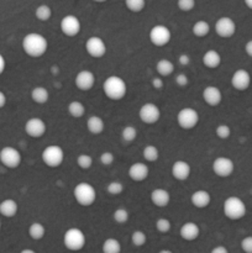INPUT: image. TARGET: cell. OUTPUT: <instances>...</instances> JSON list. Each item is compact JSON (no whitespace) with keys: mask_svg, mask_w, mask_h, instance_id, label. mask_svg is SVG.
Masks as SVG:
<instances>
[{"mask_svg":"<svg viewBox=\"0 0 252 253\" xmlns=\"http://www.w3.org/2000/svg\"><path fill=\"white\" fill-rule=\"evenodd\" d=\"M179 235L184 241L192 242L195 241V240L200 236V229L195 222H185V224H183L182 227H180Z\"/></svg>","mask_w":252,"mask_h":253,"instance_id":"obj_22","label":"cell"},{"mask_svg":"<svg viewBox=\"0 0 252 253\" xmlns=\"http://www.w3.org/2000/svg\"><path fill=\"white\" fill-rule=\"evenodd\" d=\"M156 72L160 77H169L174 72V64L167 58H162L156 63Z\"/></svg>","mask_w":252,"mask_h":253,"instance_id":"obj_27","label":"cell"},{"mask_svg":"<svg viewBox=\"0 0 252 253\" xmlns=\"http://www.w3.org/2000/svg\"><path fill=\"white\" fill-rule=\"evenodd\" d=\"M93 157L90 155H86V153H82L77 157V165L81 169L84 170H88L90 169L91 166H93Z\"/></svg>","mask_w":252,"mask_h":253,"instance_id":"obj_38","label":"cell"},{"mask_svg":"<svg viewBox=\"0 0 252 253\" xmlns=\"http://www.w3.org/2000/svg\"><path fill=\"white\" fill-rule=\"evenodd\" d=\"M245 52H246L247 56L252 58V40L246 42V44H245Z\"/></svg>","mask_w":252,"mask_h":253,"instance_id":"obj_49","label":"cell"},{"mask_svg":"<svg viewBox=\"0 0 252 253\" xmlns=\"http://www.w3.org/2000/svg\"><path fill=\"white\" fill-rule=\"evenodd\" d=\"M151 203L157 208H166L170 203V194L163 188H156L150 195Z\"/></svg>","mask_w":252,"mask_h":253,"instance_id":"obj_21","label":"cell"},{"mask_svg":"<svg viewBox=\"0 0 252 253\" xmlns=\"http://www.w3.org/2000/svg\"><path fill=\"white\" fill-rule=\"evenodd\" d=\"M22 49L31 58H40L44 56L48 49V41L43 35L31 32V34H27L22 40Z\"/></svg>","mask_w":252,"mask_h":253,"instance_id":"obj_1","label":"cell"},{"mask_svg":"<svg viewBox=\"0 0 252 253\" xmlns=\"http://www.w3.org/2000/svg\"><path fill=\"white\" fill-rule=\"evenodd\" d=\"M103 253H121V244L119 240L114 237H109L101 245Z\"/></svg>","mask_w":252,"mask_h":253,"instance_id":"obj_31","label":"cell"},{"mask_svg":"<svg viewBox=\"0 0 252 253\" xmlns=\"http://www.w3.org/2000/svg\"><path fill=\"white\" fill-rule=\"evenodd\" d=\"M113 219L116 224L124 225L128 221V219H130V212H128V210L125 209V208H118V209L114 211Z\"/></svg>","mask_w":252,"mask_h":253,"instance_id":"obj_35","label":"cell"},{"mask_svg":"<svg viewBox=\"0 0 252 253\" xmlns=\"http://www.w3.org/2000/svg\"><path fill=\"white\" fill-rule=\"evenodd\" d=\"M31 99L34 103L39 104V105H43L48 101L49 91L44 86H35L31 90Z\"/></svg>","mask_w":252,"mask_h":253,"instance_id":"obj_28","label":"cell"},{"mask_svg":"<svg viewBox=\"0 0 252 253\" xmlns=\"http://www.w3.org/2000/svg\"><path fill=\"white\" fill-rule=\"evenodd\" d=\"M199 123V114L193 108H183L177 114V124L183 130H192Z\"/></svg>","mask_w":252,"mask_h":253,"instance_id":"obj_8","label":"cell"},{"mask_svg":"<svg viewBox=\"0 0 252 253\" xmlns=\"http://www.w3.org/2000/svg\"><path fill=\"white\" fill-rule=\"evenodd\" d=\"M136 137H137V128L133 126H125L121 131V138L125 143H131Z\"/></svg>","mask_w":252,"mask_h":253,"instance_id":"obj_36","label":"cell"},{"mask_svg":"<svg viewBox=\"0 0 252 253\" xmlns=\"http://www.w3.org/2000/svg\"><path fill=\"white\" fill-rule=\"evenodd\" d=\"M172 229V222L167 219V217H160L156 221V230L160 234H168Z\"/></svg>","mask_w":252,"mask_h":253,"instance_id":"obj_39","label":"cell"},{"mask_svg":"<svg viewBox=\"0 0 252 253\" xmlns=\"http://www.w3.org/2000/svg\"><path fill=\"white\" fill-rule=\"evenodd\" d=\"M222 211H224V215L227 219L232 220V221H237V220H241L246 215L247 208L241 198L232 195V197L225 199L224 205H222Z\"/></svg>","mask_w":252,"mask_h":253,"instance_id":"obj_3","label":"cell"},{"mask_svg":"<svg viewBox=\"0 0 252 253\" xmlns=\"http://www.w3.org/2000/svg\"><path fill=\"white\" fill-rule=\"evenodd\" d=\"M46 235V227L41 222H32L29 227V236L35 241H40Z\"/></svg>","mask_w":252,"mask_h":253,"instance_id":"obj_30","label":"cell"},{"mask_svg":"<svg viewBox=\"0 0 252 253\" xmlns=\"http://www.w3.org/2000/svg\"><path fill=\"white\" fill-rule=\"evenodd\" d=\"M17 210H19V205L15 200L12 199H5L0 203V215L4 217H14L17 214Z\"/></svg>","mask_w":252,"mask_h":253,"instance_id":"obj_26","label":"cell"},{"mask_svg":"<svg viewBox=\"0 0 252 253\" xmlns=\"http://www.w3.org/2000/svg\"><path fill=\"white\" fill-rule=\"evenodd\" d=\"M190 203L194 208L197 209H205L210 205L211 203V195H210L209 192L207 190H197L192 194L190 197Z\"/></svg>","mask_w":252,"mask_h":253,"instance_id":"obj_23","label":"cell"},{"mask_svg":"<svg viewBox=\"0 0 252 253\" xmlns=\"http://www.w3.org/2000/svg\"><path fill=\"white\" fill-rule=\"evenodd\" d=\"M138 118L146 125H155L161 119V110L156 104L146 103L138 110Z\"/></svg>","mask_w":252,"mask_h":253,"instance_id":"obj_10","label":"cell"},{"mask_svg":"<svg viewBox=\"0 0 252 253\" xmlns=\"http://www.w3.org/2000/svg\"><path fill=\"white\" fill-rule=\"evenodd\" d=\"M178 9L182 10V11L188 12L192 11L195 7V0H178L177 1Z\"/></svg>","mask_w":252,"mask_h":253,"instance_id":"obj_43","label":"cell"},{"mask_svg":"<svg viewBox=\"0 0 252 253\" xmlns=\"http://www.w3.org/2000/svg\"><path fill=\"white\" fill-rule=\"evenodd\" d=\"M178 62H179L180 66H183V67L189 66V64H190V56H189V54H187V53L180 54V56L178 57Z\"/></svg>","mask_w":252,"mask_h":253,"instance_id":"obj_48","label":"cell"},{"mask_svg":"<svg viewBox=\"0 0 252 253\" xmlns=\"http://www.w3.org/2000/svg\"><path fill=\"white\" fill-rule=\"evenodd\" d=\"M192 32L195 37H199V39L208 36L210 32L209 22L205 21V20H199V21H197L193 25Z\"/></svg>","mask_w":252,"mask_h":253,"instance_id":"obj_29","label":"cell"},{"mask_svg":"<svg viewBox=\"0 0 252 253\" xmlns=\"http://www.w3.org/2000/svg\"><path fill=\"white\" fill-rule=\"evenodd\" d=\"M35 16H36L37 20H40V21L42 22L48 21L52 16V9L48 5H40V6H37V9L35 10Z\"/></svg>","mask_w":252,"mask_h":253,"instance_id":"obj_34","label":"cell"},{"mask_svg":"<svg viewBox=\"0 0 252 253\" xmlns=\"http://www.w3.org/2000/svg\"><path fill=\"white\" fill-rule=\"evenodd\" d=\"M244 1H245V5H246L250 10H252V0H244Z\"/></svg>","mask_w":252,"mask_h":253,"instance_id":"obj_53","label":"cell"},{"mask_svg":"<svg viewBox=\"0 0 252 253\" xmlns=\"http://www.w3.org/2000/svg\"><path fill=\"white\" fill-rule=\"evenodd\" d=\"M22 162V156L19 150L12 146H5L0 150V163L9 169H15Z\"/></svg>","mask_w":252,"mask_h":253,"instance_id":"obj_7","label":"cell"},{"mask_svg":"<svg viewBox=\"0 0 252 253\" xmlns=\"http://www.w3.org/2000/svg\"><path fill=\"white\" fill-rule=\"evenodd\" d=\"M146 242H147V236L143 231L141 230H136V231L132 232L131 235V244L135 247H142L145 246Z\"/></svg>","mask_w":252,"mask_h":253,"instance_id":"obj_37","label":"cell"},{"mask_svg":"<svg viewBox=\"0 0 252 253\" xmlns=\"http://www.w3.org/2000/svg\"><path fill=\"white\" fill-rule=\"evenodd\" d=\"M215 32L221 39H230L236 32V24L229 16H222L215 22Z\"/></svg>","mask_w":252,"mask_h":253,"instance_id":"obj_14","label":"cell"},{"mask_svg":"<svg viewBox=\"0 0 252 253\" xmlns=\"http://www.w3.org/2000/svg\"><path fill=\"white\" fill-rule=\"evenodd\" d=\"M6 105V95H5L4 91L0 90V109H2Z\"/></svg>","mask_w":252,"mask_h":253,"instance_id":"obj_52","label":"cell"},{"mask_svg":"<svg viewBox=\"0 0 252 253\" xmlns=\"http://www.w3.org/2000/svg\"><path fill=\"white\" fill-rule=\"evenodd\" d=\"M99 161H100V163L103 166H105V167H109V166L113 165L114 161H115V156H114L113 152L105 151V152H103L100 155V158H99Z\"/></svg>","mask_w":252,"mask_h":253,"instance_id":"obj_44","label":"cell"},{"mask_svg":"<svg viewBox=\"0 0 252 253\" xmlns=\"http://www.w3.org/2000/svg\"><path fill=\"white\" fill-rule=\"evenodd\" d=\"M86 128L91 135H100L105 130V123L100 116L91 115L86 120Z\"/></svg>","mask_w":252,"mask_h":253,"instance_id":"obj_25","label":"cell"},{"mask_svg":"<svg viewBox=\"0 0 252 253\" xmlns=\"http://www.w3.org/2000/svg\"><path fill=\"white\" fill-rule=\"evenodd\" d=\"M0 230H1V221H0Z\"/></svg>","mask_w":252,"mask_h":253,"instance_id":"obj_57","label":"cell"},{"mask_svg":"<svg viewBox=\"0 0 252 253\" xmlns=\"http://www.w3.org/2000/svg\"><path fill=\"white\" fill-rule=\"evenodd\" d=\"M215 133H216V136L220 140H227L231 136V128L226 124H220L215 128Z\"/></svg>","mask_w":252,"mask_h":253,"instance_id":"obj_41","label":"cell"},{"mask_svg":"<svg viewBox=\"0 0 252 253\" xmlns=\"http://www.w3.org/2000/svg\"><path fill=\"white\" fill-rule=\"evenodd\" d=\"M93 1H95V2H104V1H106V0H93Z\"/></svg>","mask_w":252,"mask_h":253,"instance_id":"obj_56","label":"cell"},{"mask_svg":"<svg viewBox=\"0 0 252 253\" xmlns=\"http://www.w3.org/2000/svg\"><path fill=\"white\" fill-rule=\"evenodd\" d=\"M142 157L146 162L153 163L156 161H158V158H160V151H158V148L156 146L147 145L142 150Z\"/></svg>","mask_w":252,"mask_h":253,"instance_id":"obj_33","label":"cell"},{"mask_svg":"<svg viewBox=\"0 0 252 253\" xmlns=\"http://www.w3.org/2000/svg\"><path fill=\"white\" fill-rule=\"evenodd\" d=\"M150 41L153 46L156 47H165L167 46L172 39V32L165 25H156L150 30Z\"/></svg>","mask_w":252,"mask_h":253,"instance_id":"obj_9","label":"cell"},{"mask_svg":"<svg viewBox=\"0 0 252 253\" xmlns=\"http://www.w3.org/2000/svg\"><path fill=\"white\" fill-rule=\"evenodd\" d=\"M42 162L49 168H57L63 163L64 151L61 146L49 145L42 151Z\"/></svg>","mask_w":252,"mask_h":253,"instance_id":"obj_6","label":"cell"},{"mask_svg":"<svg viewBox=\"0 0 252 253\" xmlns=\"http://www.w3.org/2000/svg\"><path fill=\"white\" fill-rule=\"evenodd\" d=\"M125 5L130 11L140 12L145 9L146 0H125Z\"/></svg>","mask_w":252,"mask_h":253,"instance_id":"obj_40","label":"cell"},{"mask_svg":"<svg viewBox=\"0 0 252 253\" xmlns=\"http://www.w3.org/2000/svg\"><path fill=\"white\" fill-rule=\"evenodd\" d=\"M151 84H152V86L156 90H161L165 86V82L162 81V77H155L152 82H151Z\"/></svg>","mask_w":252,"mask_h":253,"instance_id":"obj_47","label":"cell"},{"mask_svg":"<svg viewBox=\"0 0 252 253\" xmlns=\"http://www.w3.org/2000/svg\"><path fill=\"white\" fill-rule=\"evenodd\" d=\"M148 174H150V168L143 162L132 163L128 168V177L133 182H143V180L147 179Z\"/></svg>","mask_w":252,"mask_h":253,"instance_id":"obj_19","label":"cell"},{"mask_svg":"<svg viewBox=\"0 0 252 253\" xmlns=\"http://www.w3.org/2000/svg\"><path fill=\"white\" fill-rule=\"evenodd\" d=\"M86 239L84 232L78 227H71L63 235V245L68 251L78 252L84 249Z\"/></svg>","mask_w":252,"mask_h":253,"instance_id":"obj_5","label":"cell"},{"mask_svg":"<svg viewBox=\"0 0 252 253\" xmlns=\"http://www.w3.org/2000/svg\"><path fill=\"white\" fill-rule=\"evenodd\" d=\"M68 113L72 118L81 119L85 115V106L81 101H72L68 105Z\"/></svg>","mask_w":252,"mask_h":253,"instance_id":"obj_32","label":"cell"},{"mask_svg":"<svg viewBox=\"0 0 252 253\" xmlns=\"http://www.w3.org/2000/svg\"><path fill=\"white\" fill-rule=\"evenodd\" d=\"M170 173H172V177L175 180L184 182V180H187L190 177L192 167L185 161H175L172 165V168H170Z\"/></svg>","mask_w":252,"mask_h":253,"instance_id":"obj_20","label":"cell"},{"mask_svg":"<svg viewBox=\"0 0 252 253\" xmlns=\"http://www.w3.org/2000/svg\"><path fill=\"white\" fill-rule=\"evenodd\" d=\"M174 82H175V84H177L178 86L183 88V86H187L188 84H189V78H188L187 74L179 73V74H177V76H175Z\"/></svg>","mask_w":252,"mask_h":253,"instance_id":"obj_46","label":"cell"},{"mask_svg":"<svg viewBox=\"0 0 252 253\" xmlns=\"http://www.w3.org/2000/svg\"><path fill=\"white\" fill-rule=\"evenodd\" d=\"M20 253H36L34 251V250H30V249H25V250H22L21 252Z\"/></svg>","mask_w":252,"mask_h":253,"instance_id":"obj_54","label":"cell"},{"mask_svg":"<svg viewBox=\"0 0 252 253\" xmlns=\"http://www.w3.org/2000/svg\"><path fill=\"white\" fill-rule=\"evenodd\" d=\"M240 246L245 253H252V236H246L242 239Z\"/></svg>","mask_w":252,"mask_h":253,"instance_id":"obj_45","label":"cell"},{"mask_svg":"<svg viewBox=\"0 0 252 253\" xmlns=\"http://www.w3.org/2000/svg\"><path fill=\"white\" fill-rule=\"evenodd\" d=\"M73 197L81 207H91L96 200V190L91 184L85 182L78 183L73 189Z\"/></svg>","mask_w":252,"mask_h":253,"instance_id":"obj_4","label":"cell"},{"mask_svg":"<svg viewBox=\"0 0 252 253\" xmlns=\"http://www.w3.org/2000/svg\"><path fill=\"white\" fill-rule=\"evenodd\" d=\"M251 74L244 68H240L234 72L231 77V85L232 88L239 91H245L251 85Z\"/></svg>","mask_w":252,"mask_h":253,"instance_id":"obj_16","label":"cell"},{"mask_svg":"<svg viewBox=\"0 0 252 253\" xmlns=\"http://www.w3.org/2000/svg\"><path fill=\"white\" fill-rule=\"evenodd\" d=\"M211 168L214 174H216L217 177L227 178L234 173L235 163L231 158L221 156V157L215 158L214 162H212Z\"/></svg>","mask_w":252,"mask_h":253,"instance_id":"obj_11","label":"cell"},{"mask_svg":"<svg viewBox=\"0 0 252 253\" xmlns=\"http://www.w3.org/2000/svg\"><path fill=\"white\" fill-rule=\"evenodd\" d=\"M210 253H229V250L225 246H216L210 251Z\"/></svg>","mask_w":252,"mask_h":253,"instance_id":"obj_50","label":"cell"},{"mask_svg":"<svg viewBox=\"0 0 252 253\" xmlns=\"http://www.w3.org/2000/svg\"><path fill=\"white\" fill-rule=\"evenodd\" d=\"M5 68H6V62H5L4 56H2V54L0 53V76H1V74L4 73Z\"/></svg>","mask_w":252,"mask_h":253,"instance_id":"obj_51","label":"cell"},{"mask_svg":"<svg viewBox=\"0 0 252 253\" xmlns=\"http://www.w3.org/2000/svg\"><path fill=\"white\" fill-rule=\"evenodd\" d=\"M103 91L108 99L113 101H119L125 98L127 93V84L121 77L110 76L104 81Z\"/></svg>","mask_w":252,"mask_h":253,"instance_id":"obj_2","label":"cell"},{"mask_svg":"<svg viewBox=\"0 0 252 253\" xmlns=\"http://www.w3.org/2000/svg\"><path fill=\"white\" fill-rule=\"evenodd\" d=\"M158 253H173L170 250H162V251H160Z\"/></svg>","mask_w":252,"mask_h":253,"instance_id":"obj_55","label":"cell"},{"mask_svg":"<svg viewBox=\"0 0 252 253\" xmlns=\"http://www.w3.org/2000/svg\"><path fill=\"white\" fill-rule=\"evenodd\" d=\"M47 125L42 119L31 118L25 124V132L32 138H40L46 133Z\"/></svg>","mask_w":252,"mask_h":253,"instance_id":"obj_15","label":"cell"},{"mask_svg":"<svg viewBox=\"0 0 252 253\" xmlns=\"http://www.w3.org/2000/svg\"><path fill=\"white\" fill-rule=\"evenodd\" d=\"M74 84L82 91H89L95 85V76L89 69H83L79 72L74 79Z\"/></svg>","mask_w":252,"mask_h":253,"instance_id":"obj_17","label":"cell"},{"mask_svg":"<svg viewBox=\"0 0 252 253\" xmlns=\"http://www.w3.org/2000/svg\"><path fill=\"white\" fill-rule=\"evenodd\" d=\"M106 43L99 36H91L85 42V51L93 58H103L106 54Z\"/></svg>","mask_w":252,"mask_h":253,"instance_id":"obj_12","label":"cell"},{"mask_svg":"<svg viewBox=\"0 0 252 253\" xmlns=\"http://www.w3.org/2000/svg\"><path fill=\"white\" fill-rule=\"evenodd\" d=\"M203 100L211 108L219 106L222 101V93L217 86L208 85L203 90Z\"/></svg>","mask_w":252,"mask_h":253,"instance_id":"obj_18","label":"cell"},{"mask_svg":"<svg viewBox=\"0 0 252 253\" xmlns=\"http://www.w3.org/2000/svg\"><path fill=\"white\" fill-rule=\"evenodd\" d=\"M221 54L216 49H208L203 56V64L209 69H216L221 64Z\"/></svg>","mask_w":252,"mask_h":253,"instance_id":"obj_24","label":"cell"},{"mask_svg":"<svg viewBox=\"0 0 252 253\" xmlns=\"http://www.w3.org/2000/svg\"><path fill=\"white\" fill-rule=\"evenodd\" d=\"M106 192L110 195H120L124 192V184L121 182H111L106 185Z\"/></svg>","mask_w":252,"mask_h":253,"instance_id":"obj_42","label":"cell"},{"mask_svg":"<svg viewBox=\"0 0 252 253\" xmlns=\"http://www.w3.org/2000/svg\"><path fill=\"white\" fill-rule=\"evenodd\" d=\"M59 27H61V31L64 36L76 37L77 35L81 32L82 24L81 20L77 16H74V15H66V16L61 20Z\"/></svg>","mask_w":252,"mask_h":253,"instance_id":"obj_13","label":"cell"}]
</instances>
